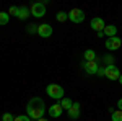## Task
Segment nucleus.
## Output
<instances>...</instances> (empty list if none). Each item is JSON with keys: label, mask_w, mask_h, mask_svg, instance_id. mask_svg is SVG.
Segmentation results:
<instances>
[{"label": "nucleus", "mask_w": 122, "mask_h": 121, "mask_svg": "<svg viewBox=\"0 0 122 121\" xmlns=\"http://www.w3.org/2000/svg\"><path fill=\"white\" fill-rule=\"evenodd\" d=\"M0 121H2V118H0Z\"/></svg>", "instance_id": "obj_28"}, {"label": "nucleus", "mask_w": 122, "mask_h": 121, "mask_svg": "<svg viewBox=\"0 0 122 121\" xmlns=\"http://www.w3.org/2000/svg\"><path fill=\"white\" fill-rule=\"evenodd\" d=\"M104 46H106V49H109V51H116V49H119V47L122 46V38H107L106 39V43H104Z\"/></svg>", "instance_id": "obj_6"}, {"label": "nucleus", "mask_w": 122, "mask_h": 121, "mask_svg": "<svg viewBox=\"0 0 122 121\" xmlns=\"http://www.w3.org/2000/svg\"><path fill=\"white\" fill-rule=\"evenodd\" d=\"M68 118H70V120H78V118H80V103L78 102H73V105L70 106V110H68Z\"/></svg>", "instance_id": "obj_11"}, {"label": "nucleus", "mask_w": 122, "mask_h": 121, "mask_svg": "<svg viewBox=\"0 0 122 121\" xmlns=\"http://www.w3.org/2000/svg\"><path fill=\"white\" fill-rule=\"evenodd\" d=\"M116 33H117V28H116L114 25H106V28H104V36L114 38V36H116Z\"/></svg>", "instance_id": "obj_12"}, {"label": "nucleus", "mask_w": 122, "mask_h": 121, "mask_svg": "<svg viewBox=\"0 0 122 121\" xmlns=\"http://www.w3.org/2000/svg\"><path fill=\"white\" fill-rule=\"evenodd\" d=\"M117 110H121V111H122V98L117 102Z\"/></svg>", "instance_id": "obj_24"}, {"label": "nucleus", "mask_w": 122, "mask_h": 121, "mask_svg": "<svg viewBox=\"0 0 122 121\" xmlns=\"http://www.w3.org/2000/svg\"><path fill=\"white\" fill-rule=\"evenodd\" d=\"M56 20L60 21V23H64V21L68 20V13L67 12H59V13H56Z\"/></svg>", "instance_id": "obj_17"}, {"label": "nucleus", "mask_w": 122, "mask_h": 121, "mask_svg": "<svg viewBox=\"0 0 122 121\" xmlns=\"http://www.w3.org/2000/svg\"><path fill=\"white\" fill-rule=\"evenodd\" d=\"M83 69L86 74H98V69H99V65L96 64V61H85L83 62Z\"/></svg>", "instance_id": "obj_8"}, {"label": "nucleus", "mask_w": 122, "mask_h": 121, "mask_svg": "<svg viewBox=\"0 0 122 121\" xmlns=\"http://www.w3.org/2000/svg\"><path fill=\"white\" fill-rule=\"evenodd\" d=\"M68 18H70V21H73V23H83V21H85V13H83V10H80V8H72L70 12H68Z\"/></svg>", "instance_id": "obj_5"}, {"label": "nucleus", "mask_w": 122, "mask_h": 121, "mask_svg": "<svg viewBox=\"0 0 122 121\" xmlns=\"http://www.w3.org/2000/svg\"><path fill=\"white\" fill-rule=\"evenodd\" d=\"M104 61L107 62V65H112V61H114V59H112V56H106V57H104Z\"/></svg>", "instance_id": "obj_23"}, {"label": "nucleus", "mask_w": 122, "mask_h": 121, "mask_svg": "<svg viewBox=\"0 0 122 121\" xmlns=\"http://www.w3.org/2000/svg\"><path fill=\"white\" fill-rule=\"evenodd\" d=\"M111 120H112V121H122V111H121V110L111 111Z\"/></svg>", "instance_id": "obj_18"}, {"label": "nucleus", "mask_w": 122, "mask_h": 121, "mask_svg": "<svg viewBox=\"0 0 122 121\" xmlns=\"http://www.w3.org/2000/svg\"><path fill=\"white\" fill-rule=\"evenodd\" d=\"M38 35L41 38H49L52 36V26L49 23H42V25H38Z\"/></svg>", "instance_id": "obj_7"}, {"label": "nucleus", "mask_w": 122, "mask_h": 121, "mask_svg": "<svg viewBox=\"0 0 122 121\" xmlns=\"http://www.w3.org/2000/svg\"><path fill=\"white\" fill-rule=\"evenodd\" d=\"M59 103H60V106H62L64 110H67V111H68V110H70V106L73 105V102H72L70 98H65V97H64V98H62Z\"/></svg>", "instance_id": "obj_15"}, {"label": "nucleus", "mask_w": 122, "mask_h": 121, "mask_svg": "<svg viewBox=\"0 0 122 121\" xmlns=\"http://www.w3.org/2000/svg\"><path fill=\"white\" fill-rule=\"evenodd\" d=\"M98 74H99V75H104V69H98Z\"/></svg>", "instance_id": "obj_25"}, {"label": "nucleus", "mask_w": 122, "mask_h": 121, "mask_svg": "<svg viewBox=\"0 0 122 121\" xmlns=\"http://www.w3.org/2000/svg\"><path fill=\"white\" fill-rule=\"evenodd\" d=\"M83 57H85V61H96V52L93 49H86L83 52Z\"/></svg>", "instance_id": "obj_14"}, {"label": "nucleus", "mask_w": 122, "mask_h": 121, "mask_svg": "<svg viewBox=\"0 0 122 121\" xmlns=\"http://www.w3.org/2000/svg\"><path fill=\"white\" fill-rule=\"evenodd\" d=\"M91 28L94 29V31H104V28H106V23H104L103 18H99V17H94L93 20H91V25H90Z\"/></svg>", "instance_id": "obj_10"}, {"label": "nucleus", "mask_w": 122, "mask_h": 121, "mask_svg": "<svg viewBox=\"0 0 122 121\" xmlns=\"http://www.w3.org/2000/svg\"><path fill=\"white\" fill-rule=\"evenodd\" d=\"M26 113H28V116L31 120H41L42 116H44V113H46V103L42 98H39V97H33L31 100L28 102L26 105Z\"/></svg>", "instance_id": "obj_1"}, {"label": "nucleus", "mask_w": 122, "mask_h": 121, "mask_svg": "<svg viewBox=\"0 0 122 121\" xmlns=\"http://www.w3.org/2000/svg\"><path fill=\"white\" fill-rule=\"evenodd\" d=\"M29 12H31V15H33V17L41 18V17H44V15H46V5H44L42 2H34V3L31 5Z\"/></svg>", "instance_id": "obj_3"}, {"label": "nucleus", "mask_w": 122, "mask_h": 121, "mask_svg": "<svg viewBox=\"0 0 122 121\" xmlns=\"http://www.w3.org/2000/svg\"><path fill=\"white\" fill-rule=\"evenodd\" d=\"M62 111H64V108L60 106V103H59V102L54 103V105H51V106L47 108V113H49L52 118H59V116L62 115Z\"/></svg>", "instance_id": "obj_9"}, {"label": "nucleus", "mask_w": 122, "mask_h": 121, "mask_svg": "<svg viewBox=\"0 0 122 121\" xmlns=\"http://www.w3.org/2000/svg\"><path fill=\"white\" fill-rule=\"evenodd\" d=\"M2 121H15V116H13L11 113H5V115L2 116Z\"/></svg>", "instance_id": "obj_22"}, {"label": "nucleus", "mask_w": 122, "mask_h": 121, "mask_svg": "<svg viewBox=\"0 0 122 121\" xmlns=\"http://www.w3.org/2000/svg\"><path fill=\"white\" fill-rule=\"evenodd\" d=\"M10 21V15H8V12L5 13V12H0V26H5L7 23Z\"/></svg>", "instance_id": "obj_16"}, {"label": "nucleus", "mask_w": 122, "mask_h": 121, "mask_svg": "<svg viewBox=\"0 0 122 121\" xmlns=\"http://www.w3.org/2000/svg\"><path fill=\"white\" fill-rule=\"evenodd\" d=\"M26 31H28L29 35L38 33V25H28V26H26Z\"/></svg>", "instance_id": "obj_19"}, {"label": "nucleus", "mask_w": 122, "mask_h": 121, "mask_svg": "<svg viewBox=\"0 0 122 121\" xmlns=\"http://www.w3.org/2000/svg\"><path fill=\"white\" fill-rule=\"evenodd\" d=\"M29 15H31V12H29L28 7H20V10H18V18L20 20H26Z\"/></svg>", "instance_id": "obj_13"}, {"label": "nucleus", "mask_w": 122, "mask_h": 121, "mask_svg": "<svg viewBox=\"0 0 122 121\" xmlns=\"http://www.w3.org/2000/svg\"><path fill=\"white\" fill-rule=\"evenodd\" d=\"M46 92L52 100H59V102H60V100L64 98V95H65L64 88H62L60 85H57V84H49L46 87Z\"/></svg>", "instance_id": "obj_2"}, {"label": "nucleus", "mask_w": 122, "mask_h": 121, "mask_svg": "<svg viewBox=\"0 0 122 121\" xmlns=\"http://www.w3.org/2000/svg\"><path fill=\"white\" fill-rule=\"evenodd\" d=\"M104 77L109 79V80H119L121 70H119L116 65H106V67H104Z\"/></svg>", "instance_id": "obj_4"}, {"label": "nucleus", "mask_w": 122, "mask_h": 121, "mask_svg": "<svg viewBox=\"0 0 122 121\" xmlns=\"http://www.w3.org/2000/svg\"><path fill=\"white\" fill-rule=\"evenodd\" d=\"M15 121H33L28 115H20V116H15Z\"/></svg>", "instance_id": "obj_21"}, {"label": "nucleus", "mask_w": 122, "mask_h": 121, "mask_svg": "<svg viewBox=\"0 0 122 121\" xmlns=\"http://www.w3.org/2000/svg\"><path fill=\"white\" fill-rule=\"evenodd\" d=\"M119 82H121V85H122V74H121V77H119Z\"/></svg>", "instance_id": "obj_26"}, {"label": "nucleus", "mask_w": 122, "mask_h": 121, "mask_svg": "<svg viewBox=\"0 0 122 121\" xmlns=\"http://www.w3.org/2000/svg\"><path fill=\"white\" fill-rule=\"evenodd\" d=\"M18 7H15V5H11L8 8V15H13V17H18Z\"/></svg>", "instance_id": "obj_20"}, {"label": "nucleus", "mask_w": 122, "mask_h": 121, "mask_svg": "<svg viewBox=\"0 0 122 121\" xmlns=\"http://www.w3.org/2000/svg\"><path fill=\"white\" fill-rule=\"evenodd\" d=\"M38 121H47V120H46V118H41V120H38Z\"/></svg>", "instance_id": "obj_27"}]
</instances>
